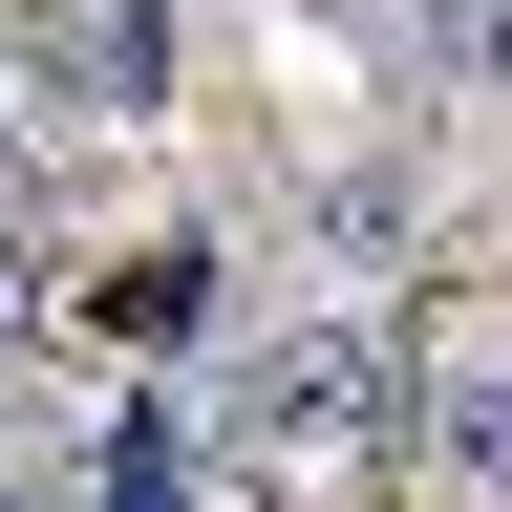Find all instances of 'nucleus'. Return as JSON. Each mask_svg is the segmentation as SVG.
Here are the masks:
<instances>
[{
    "label": "nucleus",
    "mask_w": 512,
    "mask_h": 512,
    "mask_svg": "<svg viewBox=\"0 0 512 512\" xmlns=\"http://www.w3.org/2000/svg\"><path fill=\"white\" fill-rule=\"evenodd\" d=\"M235 320V256L214 235H150V256H107V342H150V363H192Z\"/></svg>",
    "instance_id": "nucleus-2"
},
{
    "label": "nucleus",
    "mask_w": 512,
    "mask_h": 512,
    "mask_svg": "<svg viewBox=\"0 0 512 512\" xmlns=\"http://www.w3.org/2000/svg\"><path fill=\"white\" fill-rule=\"evenodd\" d=\"M0 427H22V384H0Z\"/></svg>",
    "instance_id": "nucleus-7"
},
{
    "label": "nucleus",
    "mask_w": 512,
    "mask_h": 512,
    "mask_svg": "<svg viewBox=\"0 0 512 512\" xmlns=\"http://www.w3.org/2000/svg\"><path fill=\"white\" fill-rule=\"evenodd\" d=\"M427 512H448V491H427Z\"/></svg>",
    "instance_id": "nucleus-8"
},
{
    "label": "nucleus",
    "mask_w": 512,
    "mask_h": 512,
    "mask_svg": "<svg viewBox=\"0 0 512 512\" xmlns=\"http://www.w3.org/2000/svg\"><path fill=\"white\" fill-rule=\"evenodd\" d=\"M384 406H406L384 320L320 299V320H256V342H235V384L192 406V448H235L256 491H342V470H384Z\"/></svg>",
    "instance_id": "nucleus-1"
},
{
    "label": "nucleus",
    "mask_w": 512,
    "mask_h": 512,
    "mask_svg": "<svg viewBox=\"0 0 512 512\" xmlns=\"http://www.w3.org/2000/svg\"><path fill=\"white\" fill-rule=\"evenodd\" d=\"M64 107L150 128V107H171V0H86V22H64Z\"/></svg>",
    "instance_id": "nucleus-3"
},
{
    "label": "nucleus",
    "mask_w": 512,
    "mask_h": 512,
    "mask_svg": "<svg viewBox=\"0 0 512 512\" xmlns=\"http://www.w3.org/2000/svg\"><path fill=\"white\" fill-rule=\"evenodd\" d=\"M107 512H214V448H192L171 384H128V406H107Z\"/></svg>",
    "instance_id": "nucleus-4"
},
{
    "label": "nucleus",
    "mask_w": 512,
    "mask_h": 512,
    "mask_svg": "<svg viewBox=\"0 0 512 512\" xmlns=\"http://www.w3.org/2000/svg\"><path fill=\"white\" fill-rule=\"evenodd\" d=\"M0 512H64V491H43V470H0Z\"/></svg>",
    "instance_id": "nucleus-6"
},
{
    "label": "nucleus",
    "mask_w": 512,
    "mask_h": 512,
    "mask_svg": "<svg viewBox=\"0 0 512 512\" xmlns=\"http://www.w3.org/2000/svg\"><path fill=\"white\" fill-rule=\"evenodd\" d=\"M43 320H64V278H43V256H0V363H22Z\"/></svg>",
    "instance_id": "nucleus-5"
}]
</instances>
